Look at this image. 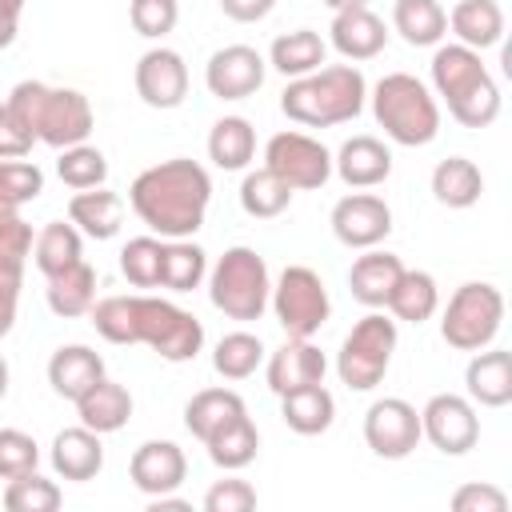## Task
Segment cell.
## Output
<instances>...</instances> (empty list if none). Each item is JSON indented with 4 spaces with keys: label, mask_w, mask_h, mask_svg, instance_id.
Returning <instances> with one entry per match:
<instances>
[{
    "label": "cell",
    "mask_w": 512,
    "mask_h": 512,
    "mask_svg": "<svg viewBox=\"0 0 512 512\" xmlns=\"http://www.w3.org/2000/svg\"><path fill=\"white\" fill-rule=\"evenodd\" d=\"M256 508V488L248 480H216L208 492H204V512H248Z\"/></svg>",
    "instance_id": "c3c4849f"
},
{
    "label": "cell",
    "mask_w": 512,
    "mask_h": 512,
    "mask_svg": "<svg viewBox=\"0 0 512 512\" xmlns=\"http://www.w3.org/2000/svg\"><path fill=\"white\" fill-rule=\"evenodd\" d=\"M64 500L60 484L40 476V472H24L16 480H8L4 488V508L8 512H56Z\"/></svg>",
    "instance_id": "b9f144b4"
},
{
    "label": "cell",
    "mask_w": 512,
    "mask_h": 512,
    "mask_svg": "<svg viewBox=\"0 0 512 512\" xmlns=\"http://www.w3.org/2000/svg\"><path fill=\"white\" fill-rule=\"evenodd\" d=\"M208 276V252L188 240H164V260H160V284L168 292H192Z\"/></svg>",
    "instance_id": "8d00e7d4"
},
{
    "label": "cell",
    "mask_w": 512,
    "mask_h": 512,
    "mask_svg": "<svg viewBox=\"0 0 512 512\" xmlns=\"http://www.w3.org/2000/svg\"><path fill=\"white\" fill-rule=\"evenodd\" d=\"M372 116L384 136L400 148H424L440 132V104L424 80L412 72H388L372 88Z\"/></svg>",
    "instance_id": "277c9868"
},
{
    "label": "cell",
    "mask_w": 512,
    "mask_h": 512,
    "mask_svg": "<svg viewBox=\"0 0 512 512\" xmlns=\"http://www.w3.org/2000/svg\"><path fill=\"white\" fill-rule=\"evenodd\" d=\"M208 200H212V176L204 164H196L188 156L160 160V164L144 168L128 188L132 212L160 240L196 236L208 216Z\"/></svg>",
    "instance_id": "6da1fadb"
},
{
    "label": "cell",
    "mask_w": 512,
    "mask_h": 512,
    "mask_svg": "<svg viewBox=\"0 0 512 512\" xmlns=\"http://www.w3.org/2000/svg\"><path fill=\"white\" fill-rule=\"evenodd\" d=\"M88 316L108 344H140L136 340V296H104L88 308Z\"/></svg>",
    "instance_id": "ee69618b"
},
{
    "label": "cell",
    "mask_w": 512,
    "mask_h": 512,
    "mask_svg": "<svg viewBox=\"0 0 512 512\" xmlns=\"http://www.w3.org/2000/svg\"><path fill=\"white\" fill-rule=\"evenodd\" d=\"M136 340L148 344L160 360L184 364L196 360V352L204 348V324L172 300L136 296Z\"/></svg>",
    "instance_id": "ba28073f"
},
{
    "label": "cell",
    "mask_w": 512,
    "mask_h": 512,
    "mask_svg": "<svg viewBox=\"0 0 512 512\" xmlns=\"http://www.w3.org/2000/svg\"><path fill=\"white\" fill-rule=\"evenodd\" d=\"M368 80L352 64H328L308 76H296L280 92V112L304 128H332L348 124L364 112Z\"/></svg>",
    "instance_id": "7a4b0ae2"
},
{
    "label": "cell",
    "mask_w": 512,
    "mask_h": 512,
    "mask_svg": "<svg viewBox=\"0 0 512 512\" xmlns=\"http://www.w3.org/2000/svg\"><path fill=\"white\" fill-rule=\"evenodd\" d=\"M20 12H24V0H0V16L20 20Z\"/></svg>",
    "instance_id": "6f0895ef"
},
{
    "label": "cell",
    "mask_w": 512,
    "mask_h": 512,
    "mask_svg": "<svg viewBox=\"0 0 512 512\" xmlns=\"http://www.w3.org/2000/svg\"><path fill=\"white\" fill-rule=\"evenodd\" d=\"M504 324V296L488 280H468L448 296V308L440 316V336L456 352H480L496 340Z\"/></svg>",
    "instance_id": "8992f818"
},
{
    "label": "cell",
    "mask_w": 512,
    "mask_h": 512,
    "mask_svg": "<svg viewBox=\"0 0 512 512\" xmlns=\"http://www.w3.org/2000/svg\"><path fill=\"white\" fill-rule=\"evenodd\" d=\"M328 40H332V48H336L344 60H372V56L384 52L388 28H384V20H380L368 4H360V8H340V12H332Z\"/></svg>",
    "instance_id": "d6986e66"
},
{
    "label": "cell",
    "mask_w": 512,
    "mask_h": 512,
    "mask_svg": "<svg viewBox=\"0 0 512 512\" xmlns=\"http://www.w3.org/2000/svg\"><path fill=\"white\" fill-rule=\"evenodd\" d=\"M44 192V172L32 160H0V212H20Z\"/></svg>",
    "instance_id": "f6af8a7d"
},
{
    "label": "cell",
    "mask_w": 512,
    "mask_h": 512,
    "mask_svg": "<svg viewBox=\"0 0 512 512\" xmlns=\"http://www.w3.org/2000/svg\"><path fill=\"white\" fill-rule=\"evenodd\" d=\"M268 304L276 312V324L288 336H316L332 316L328 288H324L320 272H312L308 264H288L280 272V280L272 284Z\"/></svg>",
    "instance_id": "9c48e42d"
},
{
    "label": "cell",
    "mask_w": 512,
    "mask_h": 512,
    "mask_svg": "<svg viewBox=\"0 0 512 512\" xmlns=\"http://www.w3.org/2000/svg\"><path fill=\"white\" fill-rule=\"evenodd\" d=\"M16 28H20V20H8V16H0V48H8V44L16 40Z\"/></svg>",
    "instance_id": "9f6ffc18"
},
{
    "label": "cell",
    "mask_w": 512,
    "mask_h": 512,
    "mask_svg": "<svg viewBox=\"0 0 512 512\" xmlns=\"http://www.w3.org/2000/svg\"><path fill=\"white\" fill-rule=\"evenodd\" d=\"M268 292H272V280H268V264L256 248L248 244H236L228 248L212 272H208V296H212V308H220L228 320H260L264 308H268Z\"/></svg>",
    "instance_id": "5b68a950"
},
{
    "label": "cell",
    "mask_w": 512,
    "mask_h": 512,
    "mask_svg": "<svg viewBox=\"0 0 512 512\" xmlns=\"http://www.w3.org/2000/svg\"><path fill=\"white\" fill-rule=\"evenodd\" d=\"M160 260H164L160 236H132L120 248V272L128 276L132 288H156L160 284Z\"/></svg>",
    "instance_id": "7bdbcfd3"
},
{
    "label": "cell",
    "mask_w": 512,
    "mask_h": 512,
    "mask_svg": "<svg viewBox=\"0 0 512 512\" xmlns=\"http://www.w3.org/2000/svg\"><path fill=\"white\" fill-rule=\"evenodd\" d=\"M36 136L16 120V112L8 104H0V160H24L32 152Z\"/></svg>",
    "instance_id": "f5cc1de1"
},
{
    "label": "cell",
    "mask_w": 512,
    "mask_h": 512,
    "mask_svg": "<svg viewBox=\"0 0 512 512\" xmlns=\"http://www.w3.org/2000/svg\"><path fill=\"white\" fill-rule=\"evenodd\" d=\"M392 28L412 48H436L448 36V12L440 8V0H396Z\"/></svg>",
    "instance_id": "d6a6232c"
},
{
    "label": "cell",
    "mask_w": 512,
    "mask_h": 512,
    "mask_svg": "<svg viewBox=\"0 0 512 512\" xmlns=\"http://www.w3.org/2000/svg\"><path fill=\"white\" fill-rule=\"evenodd\" d=\"M4 392H8V360L0 352V400H4Z\"/></svg>",
    "instance_id": "91938a15"
},
{
    "label": "cell",
    "mask_w": 512,
    "mask_h": 512,
    "mask_svg": "<svg viewBox=\"0 0 512 512\" xmlns=\"http://www.w3.org/2000/svg\"><path fill=\"white\" fill-rule=\"evenodd\" d=\"M452 512H508V496L496 484H460L452 492Z\"/></svg>",
    "instance_id": "f907efd6"
},
{
    "label": "cell",
    "mask_w": 512,
    "mask_h": 512,
    "mask_svg": "<svg viewBox=\"0 0 512 512\" xmlns=\"http://www.w3.org/2000/svg\"><path fill=\"white\" fill-rule=\"evenodd\" d=\"M36 464H40V444L20 428H0V480L36 472Z\"/></svg>",
    "instance_id": "bcb514c9"
},
{
    "label": "cell",
    "mask_w": 512,
    "mask_h": 512,
    "mask_svg": "<svg viewBox=\"0 0 512 512\" xmlns=\"http://www.w3.org/2000/svg\"><path fill=\"white\" fill-rule=\"evenodd\" d=\"M136 96L148 108H160V112L180 108L184 96H188V64H184V56L172 52V48H148L136 60Z\"/></svg>",
    "instance_id": "2e32d148"
},
{
    "label": "cell",
    "mask_w": 512,
    "mask_h": 512,
    "mask_svg": "<svg viewBox=\"0 0 512 512\" xmlns=\"http://www.w3.org/2000/svg\"><path fill=\"white\" fill-rule=\"evenodd\" d=\"M420 412L400 400V396H384L372 400V408L364 412V444L380 456V460H404L416 452L420 444Z\"/></svg>",
    "instance_id": "7c38bea8"
},
{
    "label": "cell",
    "mask_w": 512,
    "mask_h": 512,
    "mask_svg": "<svg viewBox=\"0 0 512 512\" xmlns=\"http://www.w3.org/2000/svg\"><path fill=\"white\" fill-rule=\"evenodd\" d=\"M256 156V128L244 116H220L208 132V160L224 172H244Z\"/></svg>",
    "instance_id": "4dcf8cb0"
},
{
    "label": "cell",
    "mask_w": 512,
    "mask_h": 512,
    "mask_svg": "<svg viewBox=\"0 0 512 512\" xmlns=\"http://www.w3.org/2000/svg\"><path fill=\"white\" fill-rule=\"evenodd\" d=\"M152 504H148V512H188L192 504L188 500H180V496H172V492H164V496H148Z\"/></svg>",
    "instance_id": "11a10c76"
},
{
    "label": "cell",
    "mask_w": 512,
    "mask_h": 512,
    "mask_svg": "<svg viewBox=\"0 0 512 512\" xmlns=\"http://www.w3.org/2000/svg\"><path fill=\"white\" fill-rule=\"evenodd\" d=\"M288 204H292V188H288L280 176H272L268 168L244 172V180H240V208H244L252 220H272V216H280Z\"/></svg>",
    "instance_id": "f35d334b"
},
{
    "label": "cell",
    "mask_w": 512,
    "mask_h": 512,
    "mask_svg": "<svg viewBox=\"0 0 512 512\" xmlns=\"http://www.w3.org/2000/svg\"><path fill=\"white\" fill-rule=\"evenodd\" d=\"M280 416L296 436H320L336 420V400L324 384H308V388L280 396Z\"/></svg>",
    "instance_id": "83f0119b"
},
{
    "label": "cell",
    "mask_w": 512,
    "mask_h": 512,
    "mask_svg": "<svg viewBox=\"0 0 512 512\" xmlns=\"http://www.w3.org/2000/svg\"><path fill=\"white\" fill-rule=\"evenodd\" d=\"M48 456H52L56 476L76 480V484L92 480V476L104 468V444H100V432H92V428H84V424L56 432Z\"/></svg>",
    "instance_id": "603a6c76"
},
{
    "label": "cell",
    "mask_w": 512,
    "mask_h": 512,
    "mask_svg": "<svg viewBox=\"0 0 512 512\" xmlns=\"http://www.w3.org/2000/svg\"><path fill=\"white\" fill-rule=\"evenodd\" d=\"M396 352V320H388L384 312H368L352 324V332L344 336L340 352H336V376L344 388L352 392H372Z\"/></svg>",
    "instance_id": "52a82bcc"
},
{
    "label": "cell",
    "mask_w": 512,
    "mask_h": 512,
    "mask_svg": "<svg viewBox=\"0 0 512 512\" xmlns=\"http://www.w3.org/2000/svg\"><path fill=\"white\" fill-rule=\"evenodd\" d=\"M16 120L48 148H72L84 144L92 132V104L76 88H52L40 80H20L4 100Z\"/></svg>",
    "instance_id": "3957f363"
},
{
    "label": "cell",
    "mask_w": 512,
    "mask_h": 512,
    "mask_svg": "<svg viewBox=\"0 0 512 512\" xmlns=\"http://www.w3.org/2000/svg\"><path fill=\"white\" fill-rule=\"evenodd\" d=\"M428 72H432V92L448 108H456L460 100H468L472 92H480L484 84H492V72L484 68L480 52L468 48V44H440L432 52Z\"/></svg>",
    "instance_id": "5bb4252c"
},
{
    "label": "cell",
    "mask_w": 512,
    "mask_h": 512,
    "mask_svg": "<svg viewBox=\"0 0 512 512\" xmlns=\"http://www.w3.org/2000/svg\"><path fill=\"white\" fill-rule=\"evenodd\" d=\"M32 224L20 220V212H0V260H16L24 264L32 256Z\"/></svg>",
    "instance_id": "681fc988"
},
{
    "label": "cell",
    "mask_w": 512,
    "mask_h": 512,
    "mask_svg": "<svg viewBox=\"0 0 512 512\" xmlns=\"http://www.w3.org/2000/svg\"><path fill=\"white\" fill-rule=\"evenodd\" d=\"M20 284H24V264L0 260V340L16 324V304H20Z\"/></svg>",
    "instance_id": "816d5d0a"
},
{
    "label": "cell",
    "mask_w": 512,
    "mask_h": 512,
    "mask_svg": "<svg viewBox=\"0 0 512 512\" xmlns=\"http://www.w3.org/2000/svg\"><path fill=\"white\" fill-rule=\"evenodd\" d=\"M76 416H80V424L84 428H92V432H100V436H108V432H120L124 424H128V416H132V392L124 388V384H116V380H96L80 400H76Z\"/></svg>",
    "instance_id": "484cf974"
},
{
    "label": "cell",
    "mask_w": 512,
    "mask_h": 512,
    "mask_svg": "<svg viewBox=\"0 0 512 512\" xmlns=\"http://www.w3.org/2000/svg\"><path fill=\"white\" fill-rule=\"evenodd\" d=\"M260 364H264V340L252 332H228L212 352V368L224 380H248Z\"/></svg>",
    "instance_id": "ab89813d"
},
{
    "label": "cell",
    "mask_w": 512,
    "mask_h": 512,
    "mask_svg": "<svg viewBox=\"0 0 512 512\" xmlns=\"http://www.w3.org/2000/svg\"><path fill=\"white\" fill-rule=\"evenodd\" d=\"M484 192V176L468 156H448L432 168V196L444 208H472Z\"/></svg>",
    "instance_id": "d590c367"
},
{
    "label": "cell",
    "mask_w": 512,
    "mask_h": 512,
    "mask_svg": "<svg viewBox=\"0 0 512 512\" xmlns=\"http://www.w3.org/2000/svg\"><path fill=\"white\" fill-rule=\"evenodd\" d=\"M248 408H244V400H240V392H232V388H204V392H196L188 404H184V428L204 444L208 436H216L224 424H232L236 416H244Z\"/></svg>",
    "instance_id": "f546056e"
},
{
    "label": "cell",
    "mask_w": 512,
    "mask_h": 512,
    "mask_svg": "<svg viewBox=\"0 0 512 512\" xmlns=\"http://www.w3.org/2000/svg\"><path fill=\"white\" fill-rule=\"evenodd\" d=\"M384 308H388L396 320H408V324H424V320H432L436 308H440V288H436L432 272L404 268Z\"/></svg>",
    "instance_id": "e575fe53"
},
{
    "label": "cell",
    "mask_w": 512,
    "mask_h": 512,
    "mask_svg": "<svg viewBox=\"0 0 512 512\" xmlns=\"http://www.w3.org/2000/svg\"><path fill=\"white\" fill-rule=\"evenodd\" d=\"M56 176H60L68 188H76V192H84V188H100V184L108 180V160H104L100 148H92V144L84 140V144L60 148Z\"/></svg>",
    "instance_id": "60d3db41"
},
{
    "label": "cell",
    "mask_w": 512,
    "mask_h": 512,
    "mask_svg": "<svg viewBox=\"0 0 512 512\" xmlns=\"http://www.w3.org/2000/svg\"><path fill=\"white\" fill-rule=\"evenodd\" d=\"M128 20H132V28H136L140 36L160 40V36H168V32L176 28L180 4H176V0H132V4H128Z\"/></svg>",
    "instance_id": "7dc6e473"
},
{
    "label": "cell",
    "mask_w": 512,
    "mask_h": 512,
    "mask_svg": "<svg viewBox=\"0 0 512 512\" xmlns=\"http://www.w3.org/2000/svg\"><path fill=\"white\" fill-rule=\"evenodd\" d=\"M420 436L444 452V456H464L476 448L480 440V416L476 404L460 392H436L424 408H420Z\"/></svg>",
    "instance_id": "8fae6325"
},
{
    "label": "cell",
    "mask_w": 512,
    "mask_h": 512,
    "mask_svg": "<svg viewBox=\"0 0 512 512\" xmlns=\"http://www.w3.org/2000/svg\"><path fill=\"white\" fill-rule=\"evenodd\" d=\"M128 476L144 496H164L184 484L188 460H184L180 444H172V440H144L128 460Z\"/></svg>",
    "instance_id": "ac0fdd59"
},
{
    "label": "cell",
    "mask_w": 512,
    "mask_h": 512,
    "mask_svg": "<svg viewBox=\"0 0 512 512\" xmlns=\"http://www.w3.org/2000/svg\"><path fill=\"white\" fill-rule=\"evenodd\" d=\"M68 220L92 236V240H112L124 224V196L120 192H108L104 184L100 188H84L68 200Z\"/></svg>",
    "instance_id": "d4e9b609"
},
{
    "label": "cell",
    "mask_w": 512,
    "mask_h": 512,
    "mask_svg": "<svg viewBox=\"0 0 512 512\" xmlns=\"http://www.w3.org/2000/svg\"><path fill=\"white\" fill-rule=\"evenodd\" d=\"M448 28L456 44H468L476 52L496 48L504 40V8L496 0H456V8L448 12Z\"/></svg>",
    "instance_id": "4316f807"
},
{
    "label": "cell",
    "mask_w": 512,
    "mask_h": 512,
    "mask_svg": "<svg viewBox=\"0 0 512 512\" xmlns=\"http://www.w3.org/2000/svg\"><path fill=\"white\" fill-rule=\"evenodd\" d=\"M332 172L348 188H376V184H384L392 176V152L376 136H352L332 156Z\"/></svg>",
    "instance_id": "ffe728a7"
},
{
    "label": "cell",
    "mask_w": 512,
    "mask_h": 512,
    "mask_svg": "<svg viewBox=\"0 0 512 512\" xmlns=\"http://www.w3.org/2000/svg\"><path fill=\"white\" fill-rule=\"evenodd\" d=\"M32 260H36V268L44 272V280L48 276H56V272H64V268H72V264H80L84 260V232L68 220H48L40 232H36V244H32Z\"/></svg>",
    "instance_id": "1f68e13d"
},
{
    "label": "cell",
    "mask_w": 512,
    "mask_h": 512,
    "mask_svg": "<svg viewBox=\"0 0 512 512\" xmlns=\"http://www.w3.org/2000/svg\"><path fill=\"white\" fill-rule=\"evenodd\" d=\"M328 224L344 248H376L392 232V208L384 204V196L352 192V196L336 200Z\"/></svg>",
    "instance_id": "9a60e30c"
},
{
    "label": "cell",
    "mask_w": 512,
    "mask_h": 512,
    "mask_svg": "<svg viewBox=\"0 0 512 512\" xmlns=\"http://www.w3.org/2000/svg\"><path fill=\"white\" fill-rule=\"evenodd\" d=\"M44 296H48V308H52L56 316H64V320L84 316V312L96 304V268H92L88 260H80V264H72V268H64V272L48 276Z\"/></svg>",
    "instance_id": "836d02e7"
},
{
    "label": "cell",
    "mask_w": 512,
    "mask_h": 512,
    "mask_svg": "<svg viewBox=\"0 0 512 512\" xmlns=\"http://www.w3.org/2000/svg\"><path fill=\"white\" fill-rule=\"evenodd\" d=\"M264 168L280 176L292 192H312L324 188L332 176V152L312 140L308 132H276L264 144Z\"/></svg>",
    "instance_id": "30bf717a"
},
{
    "label": "cell",
    "mask_w": 512,
    "mask_h": 512,
    "mask_svg": "<svg viewBox=\"0 0 512 512\" xmlns=\"http://www.w3.org/2000/svg\"><path fill=\"white\" fill-rule=\"evenodd\" d=\"M268 72V60L248 48V44H228L220 52L208 56L204 64V84L216 100H248L252 92H260Z\"/></svg>",
    "instance_id": "4fadbf2b"
},
{
    "label": "cell",
    "mask_w": 512,
    "mask_h": 512,
    "mask_svg": "<svg viewBox=\"0 0 512 512\" xmlns=\"http://www.w3.org/2000/svg\"><path fill=\"white\" fill-rule=\"evenodd\" d=\"M332 12H340V8H360V4H368V0H324Z\"/></svg>",
    "instance_id": "680465c9"
},
{
    "label": "cell",
    "mask_w": 512,
    "mask_h": 512,
    "mask_svg": "<svg viewBox=\"0 0 512 512\" xmlns=\"http://www.w3.org/2000/svg\"><path fill=\"white\" fill-rule=\"evenodd\" d=\"M400 272H404L400 256L364 248V256H356L352 268H348V288L364 308H384L392 288H396V280H400Z\"/></svg>",
    "instance_id": "cb8c5ba5"
},
{
    "label": "cell",
    "mask_w": 512,
    "mask_h": 512,
    "mask_svg": "<svg viewBox=\"0 0 512 512\" xmlns=\"http://www.w3.org/2000/svg\"><path fill=\"white\" fill-rule=\"evenodd\" d=\"M204 448H208V460H212L216 468L236 472V468H248V464L256 460L260 432H256V424H252L248 412H244V416H236L232 424H224L216 436H208Z\"/></svg>",
    "instance_id": "74e56055"
},
{
    "label": "cell",
    "mask_w": 512,
    "mask_h": 512,
    "mask_svg": "<svg viewBox=\"0 0 512 512\" xmlns=\"http://www.w3.org/2000/svg\"><path fill=\"white\" fill-rule=\"evenodd\" d=\"M324 56H328V44H324V36L312 32V28L280 32V36L272 40V48H268V64H272L280 76H288V80L324 68Z\"/></svg>",
    "instance_id": "f1b7e54d"
},
{
    "label": "cell",
    "mask_w": 512,
    "mask_h": 512,
    "mask_svg": "<svg viewBox=\"0 0 512 512\" xmlns=\"http://www.w3.org/2000/svg\"><path fill=\"white\" fill-rule=\"evenodd\" d=\"M324 372H328V360L312 344V336H288L268 356L264 376H268V388L276 396H284V392H296V388H308V384H324Z\"/></svg>",
    "instance_id": "e0dca14e"
},
{
    "label": "cell",
    "mask_w": 512,
    "mask_h": 512,
    "mask_svg": "<svg viewBox=\"0 0 512 512\" xmlns=\"http://www.w3.org/2000/svg\"><path fill=\"white\" fill-rule=\"evenodd\" d=\"M468 400L480 408H504L512 400V352L504 348H480L472 352L464 368Z\"/></svg>",
    "instance_id": "44dd1931"
},
{
    "label": "cell",
    "mask_w": 512,
    "mask_h": 512,
    "mask_svg": "<svg viewBox=\"0 0 512 512\" xmlns=\"http://www.w3.org/2000/svg\"><path fill=\"white\" fill-rule=\"evenodd\" d=\"M96 380H104V360L88 344H64V348L52 352V360H48V384H52L56 396H64V400L76 404Z\"/></svg>",
    "instance_id": "7402d4cb"
},
{
    "label": "cell",
    "mask_w": 512,
    "mask_h": 512,
    "mask_svg": "<svg viewBox=\"0 0 512 512\" xmlns=\"http://www.w3.org/2000/svg\"><path fill=\"white\" fill-rule=\"evenodd\" d=\"M276 8V0H220V12L236 24H256Z\"/></svg>",
    "instance_id": "db71d44e"
}]
</instances>
